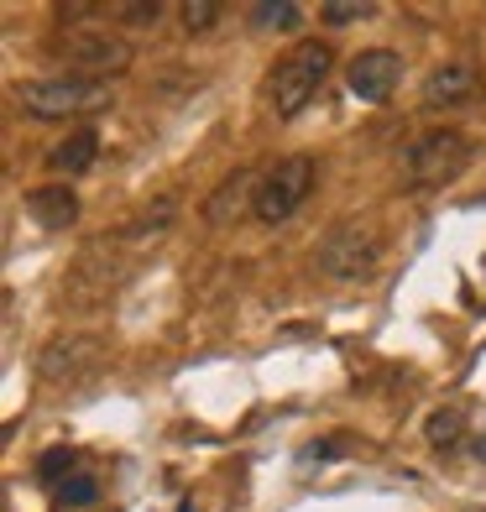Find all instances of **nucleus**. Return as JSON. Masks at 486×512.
Instances as JSON below:
<instances>
[{"instance_id": "nucleus-1", "label": "nucleus", "mask_w": 486, "mask_h": 512, "mask_svg": "<svg viewBox=\"0 0 486 512\" xmlns=\"http://www.w3.org/2000/svg\"><path fill=\"white\" fill-rule=\"evenodd\" d=\"M330 68H335V53H330V42H298L293 53H283L272 63V84H267V95H272V110L283 115V121H293L298 110H304L324 79H330Z\"/></svg>"}, {"instance_id": "nucleus-2", "label": "nucleus", "mask_w": 486, "mask_h": 512, "mask_svg": "<svg viewBox=\"0 0 486 512\" xmlns=\"http://www.w3.org/2000/svg\"><path fill=\"white\" fill-rule=\"evenodd\" d=\"M471 162V136L460 131H424L419 142L403 152V178L413 189H445L466 173Z\"/></svg>"}, {"instance_id": "nucleus-3", "label": "nucleus", "mask_w": 486, "mask_h": 512, "mask_svg": "<svg viewBox=\"0 0 486 512\" xmlns=\"http://www.w3.org/2000/svg\"><path fill=\"white\" fill-rule=\"evenodd\" d=\"M105 105H110V84H100V79L63 74V79H37V84H21V110L37 115V121L89 115V110H105Z\"/></svg>"}, {"instance_id": "nucleus-4", "label": "nucleus", "mask_w": 486, "mask_h": 512, "mask_svg": "<svg viewBox=\"0 0 486 512\" xmlns=\"http://www.w3.org/2000/svg\"><path fill=\"white\" fill-rule=\"evenodd\" d=\"M309 189H314V157H283L272 173H262V183H257V215L262 225H283V220H293V209L309 199Z\"/></svg>"}, {"instance_id": "nucleus-5", "label": "nucleus", "mask_w": 486, "mask_h": 512, "mask_svg": "<svg viewBox=\"0 0 486 512\" xmlns=\"http://www.w3.org/2000/svg\"><path fill=\"white\" fill-rule=\"evenodd\" d=\"M53 53L68 58L79 68V79H110V74H121V68H131V42L126 37H110V32H95V27H79V32H63L53 37Z\"/></svg>"}, {"instance_id": "nucleus-6", "label": "nucleus", "mask_w": 486, "mask_h": 512, "mask_svg": "<svg viewBox=\"0 0 486 512\" xmlns=\"http://www.w3.org/2000/svg\"><path fill=\"white\" fill-rule=\"evenodd\" d=\"M398 79H403V53H392V48H366L345 63V84L366 105H382L398 89Z\"/></svg>"}, {"instance_id": "nucleus-7", "label": "nucleus", "mask_w": 486, "mask_h": 512, "mask_svg": "<svg viewBox=\"0 0 486 512\" xmlns=\"http://www.w3.org/2000/svg\"><path fill=\"white\" fill-rule=\"evenodd\" d=\"M319 267L330 277H340V283H361V277L377 267V241L366 236V230H335L319 251Z\"/></svg>"}, {"instance_id": "nucleus-8", "label": "nucleus", "mask_w": 486, "mask_h": 512, "mask_svg": "<svg viewBox=\"0 0 486 512\" xmlns=\"http://www.w3.org/2000/svg\"><path fill=\"white\" fill-rule=\"evenodd\" d=\"M257 173H230L220 189L210 194V204H204V220L210 225H236L246 209H257Z\"/></svg>"}, {"instance_id": "nucleus-9", "label": "nucleus", "mask_w": 486, "mask_h": 512, "mask_svg": "<svg viewBox=\"0 0 486 512\" xmlns=\"http://www.w3.org/2000/svg\"><path fill=\"white\" fill-rule=\"evenodd\" d=\"M27 215H32V225H42V230H68V225L79 220V194L63 189V183L32 189V194H27Z\"/></svg>"}, {"instance_id": "nucleus-10", "label": "nucleus", "mask_w": 486, "mask_h": 512, "mask_svg": "<svg viewBox=\"0 0 486 512\" xmlns=\"http://www.w3.org/2000/svg\"><path fill=\"white\" fill-rule=\"evenodd\" d=\"M481 89L476 79V68L471 63H445V68H434V74L424 79V105H455V100H471Z\"/></svg>"}, {"instance_id": "nucleus-11", "label": "nucleus", "mask_w": 486, "mask_h": 512, "mask_svg": "<svg viewBox=\"0 0 486 512\" xmlns=\"http://www.w3.org/2000/svg\"><path fill=\"white\" fill-rule=\"evenodd\" d=\"M95 152H100V136H95V131H74L68 142H58V147L48 152V168L63 173V178H79V173L95 168Z\"/></svg>"}, {"instance_id": "nucleus-12", "label": "nucleus", "mask_w": 486, "mask_h": 512, "mask_svg": "<svg viewBox=\"0 0 486 512\" xmlns=\"http://www.w3.org/2000/svg\"><path fill=\"white\" fill-rule=\"evenodd\" d=\"M298 11L293 0H262V6H251V27H262V32H293L298 27Z\"/></svg>"}, {"instance_id": "nucleus-13", "label": "nucleus", "mask_w": 486, "mask_h": 512, "mask_svg": "<svg viewBox=\"0 0 486 512\" xmlns=\"http://www.w3.org/2000/svg\"><path fill=\"white\" fill-rule=\"evenodd\" d=\"M74 445H53L48 455L37 460V481H48V486H63L68 476H74Z\"/></svg>"}, {"instance_id": "nucleus-14", "label": "nucleus", "mask_w": 486, "mask_h": 512, "mask_svg": "<svg viewBox=\"0 0 486 512\" xmlns=\"http://www.w3.org/2000/svg\"><path fill=\"white\" fill-rule=\"evenodd\" d=\"M460 429H466V413H460V408H439L434 418H429V445L434 450H445V445H455V439H460Z\"/></svg>"}, {"instance_id": "nucleus-15", "label": "nucleus", "mask_w": 486, "mask_h": 512, "mask_svg": "<svg viewBox=\"0 0 486 512\" xmlns=\"http://www.w3.org/2000/svg\"><path fill=\"white\" fill-rule=\"evenodd\" d=\"M58 502H68V507H95V502H100V481L84 476V471H74V476L58 486Z\"/></svg>"}, {"instance_id": "nucleus-16", "label": "nucleus", "mask_w": 486, "mask_h": 512, "mask_svg": "<svg viewBox=\"0 0 486 512\" xmlns=\"http://www.w3.org/2000/svg\"><path fill=\"white\" fill-rule=\"evenodd\" d=\"M377 6L372 0H330L319 16H324V27H351V21H361V16H372Z\"/></svg>"}, {"instance_id": "nucleus-17", "label": "nucleus", "mask_w": 486, "mask_h": 512, "mask_svg": "<svg viewBox=\"0 0 486 512\" xmlns=\"http://www.w3.org/2000/svg\"><path fill=\"white\" fill-rule=\"evenodd\" d=\"M215 16H220V6H210V0H189V6H183V27H189V32H210Z\"/></svg>"}, {"instance_id": "nucleus-18", "label": "nucleus", "mask_w": 486, "mask_h": 512, "mask_svg": "<svg viewBox=\"0 0 486 512\" xmlns=\"http://www.w3.org/2000/svg\"><path fill=\"white\" fill-rule=\"evenodd\" d=\"M345 450H351V439H324V445H309L304 450V460L314 465V460H335V455H345Z\"/></svg>"}, {"instance_id": "nucleus-19", "label": "nucleus", "mask_w": 486, "mask_h": 512, "mask_svg": "<svg viewBox=\"0 0 486 512\" xmlns=\"http://www.w3.org/2000/svg\"><path fill=\"white\" fill-rule=\"evenodd\" d=\"M157 11H162L157 0H152V6H121V16H126V21H157Z\"/></svg>"}, {"instance_id": "nucleus-20", "label": "nucleus", "mask_w": 486, "mask_h": 512, "mask_svg": "<svg viewBox=\"0 0 486 512\" xmlns=\"http://www.w3.org/2000/svg\"><path fill=\"white\" fill-rule=\"evenodd\" d=\"M178 512H194V502H178Z\"/></svg>"}]
</instances>
